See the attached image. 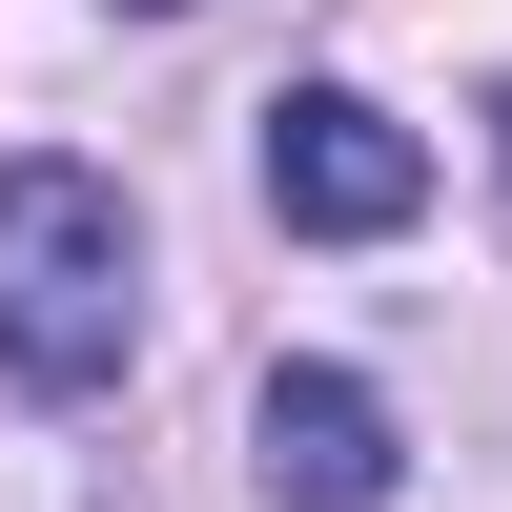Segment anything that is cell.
<instances>
[{
	"instance_id": "1",
	"label": "cell",
	"mask_w": 512,
	"mask_h": 512,
	"mask_svg": "<svg viewBox=\"0 0 512 512\" xmlns=\"http://www.w3.org/2000/svg\"><path fill=\"white\" fill-rule=\"evenodd\" d=\"M123 349H144V205L103 164H0V369L123 390Z\"/></svg>"
},
{
	"instance_id": "2",
	"label": "cell",
	"mask_w": 512,
	"mask_h": 512,
	"mask_svg": "<svg viewBox=\"0 0 512 512\" xmlns=\"http://www.w3.org/2000/svg\"><path fill=\"white\" fill-rule=\"evenodd\" d=\"M267 205L308 246H390L410 205H431V144H410L369 82H287V103H267Z\"/></svg>"
},
{
	"instance_id": "3",
	"label": "cell",
	"mask_w": 512,
	"mask_h": 512,
	"mask_svg": "<svg viewBox=\"0 0 512 512\" xmlns=\"http://www.w3.org/2000/svg\"><path fill=\"white\" fill-rule=\"evenodd\" d=\"M246 472H267L287 512H390V390H369V369H267Z\"/></svg>"
},
{
	"instance_id": "4",
	"label": "cell",
	"mask_w": 512,
	"mask_h": 512,
	"mask_svg": "<svg viewBox=\"0 0 512 512\" xmlns=\"http://www.w3.org/2000/svg\"><path fill=\"white\" fill-rule=\"evenodd\" d=\"M492 123H512V103H492Z\"/></svg>"
}]
</instances>
